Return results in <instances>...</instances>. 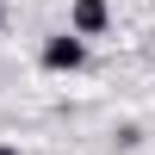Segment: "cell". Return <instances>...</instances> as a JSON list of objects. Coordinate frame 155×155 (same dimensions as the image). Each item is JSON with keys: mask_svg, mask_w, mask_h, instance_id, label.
Returning a JSON list of instances; mask_svg holds the SVG:
<instances>
[{"mask_svg": "<svg viewBox=\"0 0 155 155\" xmlns=\"http://www.w3.org/2000/svg\"><path fill=\"white\" fill-rule=\"evenodd\" d=\"M37 62H44L50 74H81V68H87V44L68 37V31H50L44 50H37Z\"/></svg>", "mask_w": 155, "mask_h": 155, "instance_id": "obj_1", "label": "cell"}, {"mask_svg": "<svg viewBox=\"0 0 155 155\" xmlns=\"http://www.w3.org/2000/svg\"><path fill=\"white\" fill-rule=\"evenodd\" d=\"M112 31V0H68V37H106Z\"/></svg>", "mask_w": 155, "mask_h": 155, "instance_id": "obj_2", "label": "cell"}, {"mask_svg": "<svg viewBox=\"0 0 155 155\" xmlns=\"http://www.w3.org/2000/svg\"><path fill=\"white\" fill-rule=\"evenodd\" d=\"M0 155H19V143H0Z\"/></svg>", "mask_w": 155, "mask_h": 155, "instance_id": "obj_3", "label": "cell"}, {"mask_svg": "<svg viewBox=\"0 0 155 155\" xmlns=\"http://www.w3.org/2000/svg\"><path fill=\"white\" fill-rule=\"evenodd\" d=\"M0 31H6V0H0Z\"/></svg>", "mask_w": 155, "mask_h": 155, "instance_id": "obj_4", "label": "cell"}]
</instances>
